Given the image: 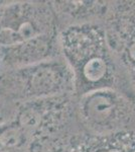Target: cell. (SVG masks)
Wrapping results in <instances>:
<instances>
[{
    "label": "cell",
    "instance_id": "6da1fadb",
    "mask_svg": "<svg viewBox=\"0 0 135 152\" xmlns=\"http://www.w3.org/2000/svg\"><path fill=\"white\" fill-rule=\"evenodd\" d=\"M60 48L73 75L74 97L105 88L133 94L109 47L102 19L62 28Z\"/></svg>",
    "mask_w": 135,
    "mask_h": 152
},
{
    "label": "cell",
    "instance_id": "7a4b0ae2",
    "mask_svg": "<svg viewBox=\"0 0 135 152\" xmlns=\"http://www.w3.org/2000/svg\"><path fill=\"white\" fill-rule=\"evenodd\" d=\"M74 112L79 128L90 134L135 128V95L124 90L105 88L74 97Z\"/></svg>",
    "mask_w": 135,
    "mask_h": 152
},
{
    "label": "cell",
    "instance_id": "3957f363",
    "mask_svg": "<svg viewBox=\"0 0 135 152\" xmlns=\"http://www.w3.org/2000/svg\"><path fill=\"white\" fill-rule=\"evenodd\" d=\"M102 24L109 47L135 95V1L110 2Z\"/></svg>",
    "mask_w": 135,
    "mask_h": 152
},
{
    "label": "cell",
    "instance_id": "277c9868",
    "mask_svg": "<svg viewBox=\"0 0 135 152\" xmlns=\"http://www.w3.org/2000/svg\"><path fill=\"white\" fill-rule=\"evenodd\" d=\"M50 152H135V128L94 135L76 126L55 143Z\"/></svg>",
    "mask_w": 135,
    "mask_h": 152
}]
</instances>
